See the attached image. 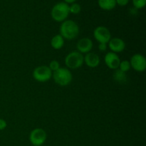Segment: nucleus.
<instances>
[{"mask_svg": "<svg viewBox=\"0 0 146 146\" xmlns=\"http://www.w3.org/2000/svg\"><path fill=\"white\" fill-rule=\"evenodd\" d=\"M98 4L102 9L110 11L115 8L116 2L115 0H98Z\"/></svg>", "mask_w": 146, "mask_h": 146, "instance_id": "4468645a", "label": "nucleus"}, {"mask_svg": "<svg viewBox=\"0 0 146 146\" xmlns=\"http://www.w3.org/2000/svg\"><path fill=\"white\" fill-rule=\"evenodd\" d=\"M81 7L80 4L77 3H73L71 6H69V11L70 13L73 14H78L81 12Z\"/></svg>", "mask_w": 146, "mask_h": 146, "instance_id": "f3484780", "label": "nucleus"}, {"mask_svg": "<svg viewBox=\"0 0 146 146\" xmlns=\"http://www.w3.org/2000/svg\"><path fill=\"white\" fill-rule=\"evenodd\" d=\"M60 35L64 39L74 40L76 38L79 34V27L78 24L73 20H65L61 22L59 29Z\"/></svg>", "mask_w": 146, "mask_h": 146, "instance_id": "f257e3e1", "label": "nucleus"}, {"mask_svg": "<svg viewBox=\"0 0 146 146\" xmlns=\"http://www.w3.org/2000/svg\"><path fill=\"white\" fill-rule=\"evenodd\" d=\"M52 78L57 85L64 87L71 84L73 76L70 69L65 67H60L57 71L53 72Z\"/></svg>", "mask_w": 146, "mask_h": 146, "instance_id": "7ed1b4c3", "label": "nucleus"}, {"mask_svg": "<svg viewBox=\"0 0 146 146\" xmlns=\"http://www.w3.org/2000/svg\"><path fill=\"white\" fill-rule=\"evenodd\" d=\"M64 62L68 69H78L81 68L84 64V56L78 51H71L65 57Z\"/></svg>", "mask_w": 146, "mask_h": 146, "instance_id": "20e7f679", "label": "nucleus"}, {"mask_svg": "<svg viewBox=\"0 0 146 146\" xmlns=\"http://www.w3.org/2000/svg\"><path fill=\"white\" fill-rule=\"evenodd\" d=\"M107 44L111 52L115 53V54L122 52L125 48V41L122 38H118V37L111 38Z\"/></svg>", "mask_w": 146, "mask_h": 146, "instance_id": "9d476101", "label": "nucleus"}, {"mask_svg": "<svg viewBox=\"0 0 146 146\" xmlns=\"http://www.w3.org/2000/svg\"><path fill=\"white\" fill-rule=\"evenodd\" d=\"M65 43V39L60 34L54 36L51 39V46L54 49L59 50L63 48Z\"/></svg>", "mask_w": 146, "mask_h": 146, "instance_id": "ddd939ff", "label": "nucleus"}, {"mask_svg": "<svg viewBox=\"0 0 146 146\" xmlns=\"http://www.w3.org/2000/svg\"><path fill=\"white\" fill-rule=\"evenodd\" d=\"M113 79L120 84H124L127 81V76L125 73L120 71L119 69H116L113 73Z\"/></svg>", "mask_w": 146, "mask_h": 146, "instance_id": "2eb2a0df", "label": "nucleus"}, {"mask_svg": "<svg viewBox=\"0 0 146 146\" xmlns=\"http://www.w3.org/2000/svg\"><path fill=\"white\" fill-rule=\"evenodd\" d=\"M7 126V123L5 120L0 118V131H3Z\"/></svg>", "mask_w": 146, "mask_h": 146, "instance_id": "412c9836", "label": "nucleus"}, {"mask_svg": "<svg viewBox=\"0 0 146 146\" xmlns=\"http://www.w3.org/2000/svg\"><path fill=\"white\" fill-rule=\"evenodd\" d=\"M104 62L110 69L116 70L119 66L121 59L118 54L113 52H108L104 56Z\"/></svg>", "mask_w": 146, "mask_h": 146, "instance_id": "1a4fd4ad", "label": "nucleus"}, {"mask_svg": "<svg viewBox=\"0 0 146 146\" xmlns=\"http://www.w3.org/2000/svg\"><path fill=\"white\" fill-rule=\"evenodd\" d=\"M115 2H116V5L118 4L121 7H124L128 4L129 0H115Z\"/></svg>", "mask_w": 146, "mask_h": 146, "instance_id": "aec40b11", "label": "nucleus"}, {"mask_svg": "<svg viewBox=\"0 0 146 146\" xmlns=\"http://www.w3.org/2000/svg\"><path fill=\"white\" fill-rule=\"evenodd\" d=\"M131 68V64H130V61H128V60H123V61H121L118 69L123 71V72L126 73L128 72Z\"/></svg>", "mask_w": 146, "mask_h": 146, "instance_id": "dca6fc26", "label": "nucleus"}, {"mask_svg": "<svg viewBox=\"0 0 146 146\" xmlns=\"http://www.w3.org/2000/svg\"><path fill=\"white\" fill-rule=\"evenodd\" d=\"M100 57L98 54L93 52H89L84 56V63L88 67L91 68H96L100 64Z\"/></svg>", "mask_w": 146, "mask_h": 146, "instance_id": "f8f14e48", "label": "nucleus"}, {"mask_svg": "<svg viewBox=\"0 0 146 146\" xmlns=\"http://www.w3.org/2000/svg\"><path fill=\"white\" fill-rule=\"evenodd\" d=\"M53 72L48 66H39L36 67L32 73L33 78L40 83L47 82L52 78Z\"/></svg>", "mask_w": 146, "mask_h": 146, "instance_id": "39448f33", "label": "nucleus"}, {"mask_svg": "<svg viewBox=\"0 0 146 146\" xmlns=\"http://www.w3.org/2000/svg\"><path fill=\"white\" fill-rule=\"evenodd\" d=\"M131 67L138 72H143L146 69V59L143 55L135 54L132 56L130 60Z\"/></svg>", "mask_w": 146, "mask_h": 146, "instance_id": "6e6552de", "label": "nucleus"}, {"mask_svg": "<svg viewBox=\"0 0 146 146\" xmlns=\"http://www.w3.org/2000/svg\"><path fill=\"white\" fill-rule=\"evenodd\" d=\"M94 37L99 44H108L111 38V31L107 27L104 26H99L94 29Z\"/></svg>", "mask_w": 146, "mask_h": 146, "instance_id": "0eeeda50", "label": "nucleus"}, {"mask_svg": "<svg viewBox=\"0 0 146 146\" xmlns=\"http://www.w3.org/2000/svg\"><path fill=\"white\" fill-rule=\"evenodd\" d=\"M30 143L34 146H41L47 139V133L43 128H36L31 131L29 137Z\"/></svg>", "mask_w": 146, "mask_h": 146, "instance_id": "423d86ee", "label": "nucleus"}, {"mask_svg": "<svg viewBox=\"0 0 146 146\" xmlns=\"http://www.w3.org/2000/svg\"><path fill=\"white\" fill-rule=\"evenodd\" d=\"M107 47H108V45H107V44H104V43H100V44H98V49H99V51H106Z\"/></svg>", "mask_w": 146, "mask_h": 146, "instance_id": "4be33fe9", "label": "nucleus"}, {"mask_svg": "<svg viewBox=\"0 0 146 146\" xmlns=\"http://www.w3.org/2000/svg\"><path fill=\"white\" fill-rule=\"evenodd\" d=\"M64 2L66 3V4H73V3H75V1L76 0H64Z\"/></svg>", "mask_w": 146, "mask_h": 146, "instance_id": "5701e85b", "label": "nucleus"}, {"mask_svg": "<svg viewBox=\"0 0 146 146\" xmlns=\"http://www.w3.org/2000/svg\"><path fill=\"white\" fill-rule=\"evenodd\" d=\"M93 41L91 38L88 37H84V38H81L79 41L77 42L76 48L77 51L80 52L81 54H88L91 52L93 48Z\"/></svg>", "mask_w": 146, "mask_h": 146, "instance_id": "9b49d317", "label": "nucleus"}, {"mask_svg": "<svg viewBox=\"0 0 146 146\" xmlns=\"http://www.w3.org/2000/svg\"><path fill=\"white\" fill-rule=\"evenodd\" d=\"M49 67V68L51 69V71L52 72H54V71H57L58 68H60V64L58 61L56 60H52L51 62L49 63V66H48Z\"/></svg>", "mask_w": 146, "mask_h": 146, "instance_id": "a211bd4d", "label": "nucleus"}, {"mask_svg": "<svg viewBox=\"0 0 146 146\" xmlns=\"http://www.w3.org/2000/svg\"><path fill=\"white\" fill-rule=\"evenodd\" d=\"M69 14V5L64 1L56 4L51 11V17L56 22H63L66 20Z\"/></svg>", "mask_w": 146, "mask_h": 146, "instance_id": "f03ea898", "label": "nucleus"}, {"mask_svg": "<svg viewBox=\"0 0 146 146\" xmlns=\"http://www.w3.org/2000/svg\"><path fill=\"white\" fill-rule=\"evenodd\" d=\"M133 4L135 9H142L145 6L146 0H132Z\"/></svg>", "mask_w": 146, "mask_h": 146, "instance_id": "6ab92c4d", "label": "nucleus"}]
</instances>
